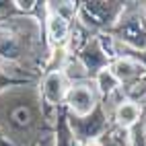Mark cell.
I'll return each mask as SVG.
<instances>
[{"label": "cell", "mask_w": 146, "mask_h": 146, "mask_svg": "<svg viewBox=\"0 0 146 146\" xmlns=\"http://www.w3.org/2000/svg\"><path fill=\"white\" fill-rule=\"evenodd\" d=\"M109 70L117 78V82L121 84V89H128V86L146 78V70L142 68V64L128 54H121L119 58H115L109 64Z\"/></svg>", "instance_id": "cell-8"}, {"label": "cell", "mask_w": 146, "mask_h": 146, "mask_svg": "<svg viewBox=\"0 0 146 146\" xmlns=\"http://www.w3.org/2000/svg\"><path fill=\"white\" fill-rule=\"evenodd\" d=\"M99 103H101V97L97 93L93 80L74 82L68 86V93L64 99V111L68 115H74V117H84Z\"/></svg>", "instance_id": "cell-6"}, {"label": "cell", "mask_w": 146, "mask_h": 146, "mask_svg": "<svg viewBox=\"0 0 146 146\" xmlns=\"http://www.w3.org/2000/svg\"><path fill=\"white\" fill-rule=\"evenodd\" d=\"M93 84H95L97 93H99L101 101H103V99H109L111 95H115V93L121 89V84H119L117 78L111 74L109 68H105V70H101L99 74H97L95 78H93Z\"/></svg>", "instance_id": "cell-11"}, {"label": "cell", "mask_w": 146, "mask_h": 146, "mask_svg": "<svg viewBox=\"0 0 146 146\" xmlns=\"http://www.w3.org/2000/svg\"><path fill=\"white\" fill-rule=\"evenodd\" d=\"M144 111H146V107L134 103L130 99H123L119 105H115V109L111 111V119H113L111 123L117 125V128H121V130H130V128H134V125L140 121Z\"/></svg>", "instance_id": "cell-10"}, {"label": "cell", "mask_w": 146, "mask_h": 146, "mask_svg": "<svg viewBox=\"0 0 146 146\" xmlns=\"http://www.w3.org/2000/svg\"><path fill=\"white\" fill-rule=\"evenodd\" d=\"M21 17V13L17 11L15 0H0V21H8V19Z\"/></svg>", "instance_id": "cell-15"}, {"label": "cell", "mask_w": 146, "mask_h": 146, "mask_svg": "<svg viewBox=\"0 0 146 146\" xmlns=\"http://www.w3.org/2000/svg\"><path fill=\"white\" fill-rule=\"evenodd\" d=\"M121 11L123 2H117V0H86V2H78L76 21L84 29H89L93 35H101L111 31Z\"/></svg>", "instance_id": "cell-4"}, {"label": "cell", "mask_w": 146, "mask_h": 146, "mask_svg": "<svg viewBox=\"0 0 146 146\" xmlns=\"http://www.w3.org/2000/svg\"><path fill=\"white\" fill-rule=\"evenodd\" d=\"M41 23H43V37H45V43L50 47V52L66 50L72 23L62 19V17H58V15H54V13H47V11L43 13Z\"/></svg>", "instance_id": "cell-7"}, {"label": "cell", "mask_w": 146, "mask_h": 146, "mask_svg": "<svg viewBox=\"0 0 146 146\" xmlns=\"http://www.w3.org/2000/svg\"><path fill=\"white\" fill-rule=\"evenodd\" d=\"M76 60L80 62V66L84 68V72H86V76H89L91 80H93L101 70L109 68V64H111V60L105 56V52L101 50L99 41H97V35L82 47L78 54H76Z\"/></svg>", "instance_id": "cell-9"}, {"label": "cell", "mask_w": 146, "mask_h": 146, "mask_svg": "<svg viewBox=\"0 0 146 146\" xmlns=\"http://www.w3.org/2000/svg\"><path fill=\"white\" fill-rule=\"evenodd\" d=\"M109 35L125 50H146V2H123V11Z\"/></svg>", "instance_id": "cell-3"}, {"label": "cell", "mask_w": 146, "mask_h": 146, "mask_svg": "<svg viewBox=\"0 0 146 146\" xmlns=\"http://www.w3.org/2000/svg\"><path fill=\"white\" fill-rule=\"evenodd\" d=\"M121 54L132 56L134 60H138V62L142 64V68L146 70V50H142V52H132V50H125V47H121V45H119V56H121Z\"/></svg>", "instance_id": "cell-16"}, {"label": "cell", "mask_w": 146, "mask_h": 146, "mask_svg": "<svg viewBox=\"0 0 146 146\" xmlns=\"http://www.w3.org/2000/svg\"><path fill=\"white\" fill-rule=\"evenodd\" d=\"M45 11L54 13L58 17L66 19V21L74 23L76 15H78V2H72V0H62V2H45Z\"/></svg>", "instance_id": "cell-13"}, {"label": "cell", "mask_w": 146, "mask_h": 146, "mask_svg": "<svg viewBox=\"0 0 146 146\" xmlns=\"http://www.w3.org/2000/svg\"><path fill=\"white\" fill-rule=\"evenodd\" d=\"M33 76H23L17 72H8V66L0 64V95L8 89H15V86H23V84H31Z\"/></svg>", "instance_id": "cell-12"}, {"label": "cell", "mask_w": 146, "mask_h": 146, "mask_svg": "<svg viewBox=\"0 0 146 146\" xmlns=\"http://www.w3.org/2000/svg\"><path fill=\"white\" fill-rule=\"evenodd\" d=\"M101 142L103 146H130V134L128 130H121L111 123V128L101 136Z\"/></svg>", "instance_id": "cell-14"}, {"label": "cell", "mask_w": 146, "mask_h": 146, "mask_svg": "<svg viewBox=\"0 0 146 146\" xmlns=\"http://www.w3.org/2000/svg\"><path fill=\"white\" fill-rule=\"evenodd\" d=\"M31 33H43V27L35 23L33 17H15L0 21V64H23L33 50V37H29Z\"/></svg>", "instance_id": "cell-2"}, {"label": "cell", "mask_w": 146, "mask_h": 146, "mask_svg": "<svg viewBox=\"0 0 146 146\" xmlns=\"http://www.w3.org/2000/svg\"><path fill=\"white\" fill-rule=\"evenodd\" d=\"M66 121H68V128H70L72 136L78 146H82L84 142L89 140H97L111 128V121H109V113L105 111V107L99 103L95 109L84 115V117H74V115H68L66 113Z\"/></svg>", "instance_id": "cell-5"}, {"label": "cell", "mask_w": 146, "mask_h": 146, "mask_svg": "<svg viewBox=\"0 0 146 146\" xmlns=\"http://www.w3.org/2000/svg\"><path fill=\"white\" fill-rule=\"evenodd\" d=\"M15 86L0 95V138L15 146H39L52 128L45 119L39 86Z\"/></svg>", "instance_id": "cell-1"}]
</instances>
